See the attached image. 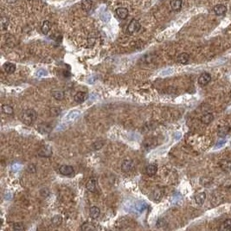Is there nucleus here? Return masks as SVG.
<instances>
[{"label":"nucleus","instance_id":"ddd939ff","mask_svg":"<svg viewBox=\"0 0 231 231\" xmlns=\"http://www.w3.org/2000/svg\"><path fill=\"white\" fill-rule=\"evenodd\" d=\"M189 59H190V56H189L187 53H181V54H179L178 56V57H177L178 63H179L181 64L188 63Z\"/></svg>","mask_w":231,"mask_h":231},{"label":"nucleus","instance_id":"412c9836","mask_svg":"<svg viewBox=\"0 0 231 231\" xmlns=\"http://www.w3.org/2000/svg\"><path fill=\"white\" fill-rule=\"evenodd\" d=\"M214 119V116L212 113H206L204 115H203L201 117V121L202 123L205 124V125H208Z\"/></svg>","mask_w":231,"mask_h":231},{"label":"nucleus","instance_id":"20e7f679","mask_svg":"<svg viewBox=\"0 0 231 231\" xmlns=\"http://www.w3.org/2000/svg\"><path fill=\"white\" fill-rule=\"evenodd\" d=\"M38 155L43 158H49L52 155V149L49 145H43L38 150Z\"/></svg>","mask_w":231,"mask_h":231},{"label":"nucleus","instance_id":"f8f14e48","mask_svg":"<svg viewBox=\"0 0 231 231\" xmlns=\"http://www.w3.org/2000/svg\"><path fill=\"white\" fill-rule=\"evenodd\" d=\"M170 4L172 11H179L183 5V0H172Z\"/></svg>","mask_w":231,"mask_h":231},{"label":"nucleus","instance_id":"9d476101","mask_svg":"<svg viewBox=\"0 0 231 231\" xmlns=\"http://www.w3.org/2000/svg\"><path fill=\"white\" fill-rule=\"evenodd\" d=\"M219 166L225 172H231V161L228 159H223L219 162Z\"/></svg>","mask_w":231,"mask_h":231},{"label":"nucleus","instance_id":"2f4dec72","mask_svg":"<svg viewBox=\"0 0 231 231\" xmlns=\"http://www.w3.org/2000/svg\"><path fill=\"white\" fill-rule=\"evenodd\" d=\"M50 113L52 116H58L61 113V109L58 108H50Z\"/></svg>","mask_w":231,"mask_h":231},{"label":"nucleus","instance_id":"a211bd4d","mask_svg":"<svg viewBox=\"0 0 231 231\" xmlns=\"http://www.w3.org/2000/svg\"><path fill=\"white\" fill-rule=\"evenodd\" d=\"M205 199H206V193H205V192H200V193H198V195L195 197L196 203H197L198 205L203 204V203L205 202Z\"/></svg>","mask_w":231,"mask_h":231},{"label":"nucleus","instance_id":"7ed1b4c3","mask_svg":"<svg viewBox=\"0 0 231 231\" xmlns=\"http://www.w3.org/2000/svg\"><path fill=\"white\" fill-rule=\"evenodd\" d=\"M59 172L62 175L66 176V177H72L75 174V170L70 165L63 164V165H61L59 167Z\"/></svg>","mask_w":231,"mask_h":231},{"label":"nucleus","instance_id":"6e6552de","mask_svg":"<svg viewBox=\"0 0 231 231\" xmlns=\"http://www.w3.org/2000/svg\"><path fill=\"white\" fill-rule=\"evenodd\" d=\"M213 11L217 16H223L227 12V7L224 4H216L215 7L213 8Z\"/></svg>","mask_w":231,"mask_h":231},{"label":"nucleus","instance_id":"f704fd0d","mask_svg":"<svg viewBox=\"0 0 231 231\" xmlns=\"http://www.w3.org/2000/svg\"><path fill=\"white\" fill-rule=\"evenodd\" d=\"M47 75H48V73H47V71L45 70V69H40V70H38L37 72V75L38 76H46Z\"/></svg>","mask_w":231,"mask_h":231},{"label":"nucleus","instance_id":"f3484780","mask_svg":"<svg viewBox=\"0 0 231 231\" xmlns=\"http://www.w3.org/2000/svg\"><path fill=\"white\" fill-rule=\"evenodd\" d=\"M51 29V23L48 20H45L44 22L43 23V25L41 27V31L43 35H47L48 31Z\"/></svg>","mask_w":231,"mask_h":231},{"label":"nucleus","instance_id":"cd10ccee","mask_svg":"<svg viewBox=\"0 0 231 231\" xmlns=\"http://www.w3.org/2000/svg\"><path fill=\"white\" fill-rule=\"evenodd\" d=\"M81 228L83 230H95V229H97V228L94 227L93 224L91 223H85L84 224H82Z\"/></svg>","mask_w":231,"mask_h":231},{"label":"nucleus","instance_id":"5701e85b","mask_svg":"<svg viewBox=\"0 0 231 231\" xmlns=\"http://www.w3.org/2000/svg\"><path fill=\"white\" fill-rule=\"evenodd\" d=\"M10 24V19L8 18L7 17H2L0 19V25H1V29L3 30H6Z\"/></svg>","mask_w":231,"mask_h":231},{"label":"nucleus","instance_id":"6ab92c4d","mask_svg":"<svg viewBox=\"0 0 231 231\" xmlns=\"http://www.w3.org/2000/svg\"><path fill=\"white\" fill-rule=\"evenodd\" d=\"M158 172V167L155 164H149L146 167V174L150 177H153Z\"/></svg>","mask_w":231,"mask_h":231},{"label":"nucleus","instance_id":"393cba45","mask_svg":"<svg viewBox=\"0 0 231 231\" xmlns=\"http://www.w3.org/2000/svg\"><path fill=\"white\" fill-rule=\"evenodd\" d=\"M51 93H52V96L57 101H62L64 98V93L60 90H54Z\"/></svg>","mask_w":231,"mask_h":231},{"label":"nucleus","instance_id":"dca6fc26","mask_svg":"<svg viewBox=\"0 0 231 231\" xmlns=\"http://www.w3.org/2000/svg\"><path fill=\"white\" fill-rule=\"evenodd\" d=\"M16 65L11 63H6L4 65V69L7 74H12L16 71Z\"/></svg>","mask_w":231,"mask_h":231},{"label":"nucleus","instance_id":"423d86ee","mask_svg":"<svg viewBox=\"0 0 231 231\" xmlns=\"http://www.w3.org/2000/svg\"><path fill=\"white\" fill-rule=\"evenodd\" d=\"M134 167V164L133 161L130 159V158H127L122 162L121 164V169L124 172H131Z\"/></svg>","mask_w":231,"mask_h":231},{"label":"nucleus","instance_id":"b1692460","mask_svg":"<svg viewBox=\"0 0 231 231\" xmlns=\"http://www.w3.org/2000/svg\"><path fill=\"white\" fill-rule=\"evenodd\" d=\"M63 217L62 216H60V215H56L54 217H52V219H51V223H52L55 226H60L61 224L63 223Z\"/></svg>","mask_w":231,"mask_h":231},{"label":"nucleus","instance_id":"4c0bfd02","mask_svg":"<svg viewBox=\"0 0 231 231\" xmlns=\"http://www.w3.org/2000/svg\"><path fill=\"white\" fill-rule=\"evenodd\" d=\"M6 1H7V3H9V4H14V3L17 2V0H6Z\"/></svg>","mask_w":231,"mask_h":231},{"label":"nucleus","instance_id":"bb28decb","mask_svg":"<svg viewBox=\"0 0 231 231\" xmlns=\"http://www.w3.org/2000/svg\"><path fill=\"white\" fill-rule=\"evenodd\" d=\"M230 130V128L228 127H222L218 129V135L220 137H224L228 133V132Z\"/></svg>","mask_w":231,"mask_h":231},{"label":"nucleus","instance_id":"58836bf2","mask_svg":"<svg viewBox=\"0 0 231 231\" xmlns=\"http://www.w3.org/2000/svg\"><path fill=\"white\" fill-rule=\"evenodd\" d=\"M224 143H225V141H221L220 143H218V144H217V145H216V147H219V146H222V145H223Z\"/></svg>","mask_w":231,"mask_h":231},{"label":"nucleus","instance_id":"c756f323","mask_svg":"<svg viewBox=\"0 0 231 231\" xmlns=\"http://www.w3.org/2000/svg\"><path fill=\"white\" fill-rule=\"evenodd\" d=\"M13 229L16 231H21V230H24L25 228L23 226V224L20 223H15L13 225Z\"/></svg>","mask_w":231,"mask_h":231},{"label":"nucleus","instance_id":"c85d7f7f","mask_svg":"<svg viewBox=\"0 0 231 231\" xmlns=\"http://www.w3.org/2000/svg\"><path fill=\"white\" fill-rule=\"evenodd\" d=\"M213 179L211 178H209V177H204V178H202L200 179V183L201 184H203V186H208L210 183H212Z\"/></svg>","mask_w":231,"mask_h":231},{"label":"nucleus","instance_id":"1a4fd4ad","mask_svg":"<svg viewBox=\"0 0 231 231\" xmlns=\"http://www.w3.org/2000/svg\"><path fill=\"white\" fill-rule=\"evenodd\" d=\"M87 190L90 191V192H96L97 191V179L96 178H91L88 180V182L86 184Z\"/></svg>","mask_w":231,"mask_h":231},{"label":"nucleus","instance_id":"0eeeda50","mask_svg":"<svg viewBox=\"0 0 231 231\" xmlns=\"http://www.w3.org/2000/svg\"><path fill=\"white\" fill-rule=\"evenodd\" d=\"M211 80V75L209 73H203L199 77H198V83L201 86H206Z\"/></svg>","mask_w":231,"mask_h":231},{"label":"nucleus","instance_id":"4be33fe9","mask_svg":"<svg viewBox=\"0 0 231 231\" xmlns=\"http://www.w3.org/2000/svg\"><path fill=\"white\" fill-rule=\"evenodd\" d=\"M92 6H93L92 0H84L82 3V9L85 11H87V12H88L92 9Z\"/></svg>","mask_w":231,"mask_h":231},{"label":"nucleus","instance_id":"2eb2a0df","mask_svg":"<svg viewBox=\"0 0 231 231\" xmlns=\"http://www.w3.org/2000/svg\"><path fill=\"white\" fill-rule=\"evenodd\" d=\"M89 215L90 217H92L93 219H97L101 215V210L96 206H93V207L90 208Z\"/></svg>","mask_w":231,"mask_h":231},{"label":"nucleus","instance_id":"7c9ffc66","mask_svg":"<svg viewBox=\"0 0 231 231\" xmlns=\"http://www.w3.org/2000/svg\"><path fill=\"white\" fill-rule=\"evenodd\" d=\"M104 145V141H95L93 144V147L94 150H100Z\"/></svg>","mask_w":231,"mask_h":231},{"label":"nucleus","instance_id":"39448f33","mask_svg":"<svg viewBox=\"0 0 231 231\" xmlns=\"http://www.w3.org/2000/svg\"><path fill=\"white\" fill-rule=\"evenodd\" d=\"M53 127L52 125L50 123H42L39 124L38 127V132L42 133V134H48L51 131H52Z\"/></svg>","mask_w":231,"mask_h":231},{"label":"nucleus","instance_id":"4468645a","mask_svg":"<svg viewBox=\"0 0 231 231\" xmlns=\"http://www.w3.org/2000/svg\"><path fill=\"white\" fill-rule=\"evenodd\" d=\"M87 97H88V94L86 93H84V92H78V93L75 94V97H74V100L77 103H82L83 101H85Z\"/></svg>","mask_w":231,"mask_h":231},{"label":"nucleus","instance_id":"f03ea898","mask_svg":"<svg viewBox=\"0 0 231 231\" xmlns=\"http://www.w3.org/2000/svg\"><path fill=\"white\" fill-rule=\"evenodd\" d=\"M141 28V25L138 22V20L136 19H133L130 22V23L128 24V26L127 28V32L129 35H133L136 32H138V30H140Z\"/></svg>","mask_w":231,"mask_h":231},{"label":"nucleus","instance_id":"aec40b11","mask_svg":"<svg viewBox=\"0 0 231 231\" xmlns=\"http://www.w3.org/2000/svg\"><path fill=\"white\" fill-rule=\"evenodd\" d=\"M2 112L6 115H13L14 114V109L10 105H3L2 106Z\"/></svg>","mask_w":231,"mask_h":231},{"label":"nucleus","instance_id":"e433bc0d","mask_svg":"<svg viewBox=\"0 0 231 231\" xmlns=\"http://www.w3.org/2000/svg\"><path fill=\"white\" fill-rule=\"evenodd\" d=\"M223 186L224 187H227V188H229L231 186V178H228L227 179L225 182L223 183Z\"/></svg>","mask_w":231,"mask_h":231},{"label":"nucleus","instance_id":"72a5a7b5","mask_svg":"<svg viewBox=\"0 0 231 231\" xmlns=\"http://www.w3.org/2000/svg\"><path fill=\"white\" fill-rule=\"evenodd\" d=\"M161 196H162V193H161L160 190H156L154 191V198H155L156 200L160 199Z\"/></svg>","mask_w":231,"mask_h":231},{"label":"nucleus","instance_id":"473e14b6","mask_svg":"<svg viewBox=\"0 0 231 231\" xmlns=\"http://www.w3.org/2000/svg\"><path fill=\"white\" fill-rule=\"evenodd\" d=\"M145 208V203H137L136 204V209L137 210H139V211H142V210H144Z\"/></svg>","mask_w":231,"mask_h":231},{"label":"nucleus","instance_id":"f257e3e1","mask_svg":"<svg viewBox=\"0 0 231 231\" xmlns=\"http://www.w3.org/2000/svg\"><path fill=\"white\" fill-rule=\"evenodd\" d=\"M38 119V113L34 109H25L21 114V119L27 126H31Z\"/></svg>","mask_w":231,"mask_h":231},{"label":"nucleus","instance_id":"9b49d317","mask_svg":"<svg viewBox=\"0 0 231 231\" xmlns=\"http://www.w3.org/2000/svg\"><path fill=\"white\" fill-rule=\"evenodd\" d=\"M115 14L119 18L126 19L128 17V10L124 7L118 8L115 10Z\"/></svg>","mask_w":231,"mask_h":231},{"label":"nucleus","instance_id":"a878e982","mask_svg":"<svg viewBox=\"0 0 231 231\" xmlns=\"http://www.w3.org/2000/svg\"><path fill=\"white\" fill-rule=\"evenodd\" d=\"M221 230H231V219H227L223 223L220 227Z\"/></svg>","mask_w":231,"mask_h":231},{"label":"nucleus","instance_id":"c9c22d12","mask_svg":"<svg viewBox=\"0 0 231 231\" xmlns=\"http://www.w3.org/2000/svg\"><path fill=\"white\" fill-rule=\"evenodd\" d=\"M164 224H165V223H164V219H159V220L158 221V223H157V227H163Z\"/></svg>","mask_w":231,"mask_h":231}]
</instances>
